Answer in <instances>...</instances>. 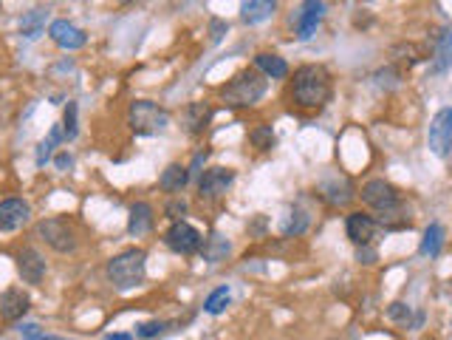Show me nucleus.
Instances as JSON below:
<instances>
[{"label": "nucleus", "instance_id": "obj_24", "mask_svg": "<svg viewBox=\"0 0 452 340\" xmlns=\"http://www.w3.org/2000/svg\"><path fill=\"white\" fill-rule=\"evenodd\" d=\"M229 241H226L223 236H209L206 241H204V258L206 261H212V264H218V261H223L226 255H229Z\"/></svg>", "mask_w": 452, "mask_h": 340}, {"label": "nucleus", "instance_id": "obj_27", "mask_svg": "<svg viewBox=\"0 0 452 340\" xmlns=\"http://www.w3.org/2000/svg\"><path fill=\"white\" fill-rule=\"evenodd\" d=\"M57 142H62V128H51V133L45 136V140L37 145V168H43L45 162H48V156H51V151H54V145Z\"/></svg>", "mask_w": 452, "mask_h": 340}, {"label": "nucleus", "instance_id": "obj_13", "mask_svg": "<svg viewBox=\"0 0 452 340\" xmlns=\"http://www.w3.org/2000/svg\"><path fill=\"white\" fill-rule=\"evenodd\" d=\"M376 230H379V224H376V219L367 216V213H351L348 222H345V233L356 247H367L373 241Z\"/></svg>", "mask_w": 452, "mask_h": 340}, {"label": "nucleus", "instance_id": "obj_12", "mask_svg": "<svg viewBox=\"0 0 452 340\" xmlns=\"http://www.w3.org/2000/svg\"><path fill=\"white\" fill-rule=\"evenodd\" d=\"M17 272L26 284H40L45 278V258L34 247H23L17 252Z\"/></svg>", "mask_w": 452, "mask_h": 340}, {"label": "nucleus", "instance_id": "obj_31", "mask_svg": "<svg viewBox=\"0 0 452 340\" xmlns=\"http://www.w3.org/2000/svg\"><path fill=\"white\" fill-rule=\"evenodd\" d=\"M167 326H170V323H164V320H150V323H141V326L136 329V334H139V337H156V334H162Z\"/></svg>", "mask_w": 452, "mask_h": 340}, {"label": "nucleus", "instance_id": "obj_5", "mask_svg": "<svg viewBox=\"0 0 452 340\" xmlns=\"http://www.w3.org/2000/svg\"><path fill=\"white\" fill-rule=\"evenodd\" d=\"M359 196H362V201L367 204V208H373L376 213H382V219L385 216H393L402 208L399 190L390 182H385V179H370L367 184H362V193Z\"/></svg>", "mask_w": 452, "mask_h": 340}, {"label": "nucleus", "instance_id": "obj_6", "mask_svg": "<svg viewBox=\"0 0 452 340\" xmlns=\"http://www.w3.org/2000/svg\"><path fill=\"white\" fill-rule=\"evenodd\" d=\"M37 233L57 252H73L77 250V233H73V227L65 219H43L37 224Z\"/></svg>", "mask_w": 452, "mask_h": 340}, {"label": "nucleus", "instance_id": "obj_3", "mask_svg": "<svg viewBox=\"0 0 452 340\" xmlns=\"http://www.w3.org/2000/svg\"><path fill=\"white\" fill-rule=\"evenodd\" d=\"M127 125L136 133H159L170 125V114L150 100H133L127 108Z\"/></svg>", "mask_w": 452, "mask_h": 340}, {"label": "nucleus", "instance_id": "obj_11", "mask_svg": "<svg viewBox=\"0 0 452 340\" xmlns=\"http://www.w3.org/2000/svg\"><path fill=\"white\" fill-rule=\"evenodd\" d=\"M48 37L65 51H77V48H83L88 43V34L83 29H77L73 23H68V20H54L48 26Z\"/></svg>", "mask_w": 452, "mask_h": 340}, {"label": "nucleus", "instance_id": "obj_14", "mask_svg": "<svg viewBox=\"0 0 452 340\" xmlns=\"http://www.w3.org/2000/svg\"><path fill=\"white\" fill-rule=\"evenodd\" d=\"M31 306V298L20 290V287H9L3 290V295H0V318L3 320H20Z\"/></svg>", "mask_w": 452, "mask_h": 340}, {"label": "nucleus", "instance_id": "obj_17", "mask_svg": "<svg viewBox=\"0 0 452 340\" xmlns=\"http://www.w3.org/2000/svg\"><path fill=\"white\" fill-rule=\"evenodd\" d=\"M127 230H130V236H144V233L153 230V208H150L147 201H136L130 208Z\"/></svg>", "mask_w": 452, "mask_h": 340}, {"label": "nucleus", "instance_id": "obj_20", "mask_svg": "<svg viewBox=\"0 0 452 340\" xmlns=\"http://www.w3.org/2000/svg\"><path fill=\"white\" fill-rule=\"evenodd\" d=\"M255 65L260 68V72L266 74V77H271V80H283V77H288V62L280 57V54H257L255 57Z\"/></svg>", "mask_w": 452, "mask_h": 340}, {"label": "nucleus", "instance_id": "obj_28", "mask_svg": "<svg viewBox=\"0 0 452 340\" xmlns=\"http://www.w3.org/2000/svg\"><path fill=\"white\" fill-rule=\"evenodd\" d=\"M306 227H309V216L299 208H294L288 219L283 222V236H299V233H306Z\"/></svg>", "mask_w": 452, "mask_h": 340}, {"label": "nucleus", "instance_id": "obj_7", "mask_svg": "<svg viewBox=\"0 0 452 340\" xmlns=\"http://www.w3.org/2000/svg\"><path fill=\"white\" fill-rule=\"evenodd\" d=\"M427 145L438 159H446L452 154V108H441L432 116L430 133H427Z\"/></svg>", "mask_w": 452, "mask_h": 340}, {"label": "nucleus", "instance_id": "obj_18", "mask_svg": "<svg viewBox=\"0 0 452 340\" xmlns=\"http://www.w3.org/2000/svg\"><path fill=\"white\" fill-rule=\"evenodd\" d=\"M274 12H277V4H271V0H249V4L241 6V18H243L249 26L274 18Z\"/></svg>", "mask_w": 452, "mask_h": 340}, {"label": "nucleus", "instance_id": "obj_22", "mask_svg": "<svg viewBox=\"0 0 452 340\" xmlns=\"http://www.w3.org/2000/svg\"><path fill=\"white\" fill-rule=\"evenodd\" d=\"M209 116H212V111H209L204 102H192V105H187V111H184L187 130H190V133H201V130L206 128Z\"/></svg>", "mask_w": 452, "mask_h": 340}, {"label": "nucleus", "instance_id": "obj_29", "mask_svg": "<svg viewBox=\"0 0 452 340\" xmlns=\"http://www.w3.org/2000/svg\"><path fill=\"white\" fill-rule=\"evenodd\" d=\"M62 140L65 142H73L77 140V102H71L65 105V116H62Z\"/></svg>", "mask_w": 452, "mask_h": 340}, {"label": "nucleus", "instance_id": "obj_26", "mask_svg": "<svg viewBox=\"0 0 452 340\" xmlns=\"http://www.w3.org/2000/svg\"><path fill=\"white\" fill-rule=\"evenodd\" d=\"M249 142L257 148V151H271L274 148V130L271 125H257L249 130Z\"/></svg>", "mask_w": 452, "mask_h": 340}, {"label": "nucleus", "instance_id": "obj_33", "mask_svg": "<svg viewBox=\"0 0 452 340\" xmlns=\"http://www.w3.org/2000/svg\"><path fill=\"white\" fill-rule=\"evenodd\" d=\"M164 213H167V219H173V222H184L181 216L187 213V201H184V198H173V201H167Z\"/></svg>", "mask_w": 452, "mask_h": 340}, {"label": "nucleus", "instance_id": "obj_23", "mask_svg": "<svg viewBox=\"0 0 452 340\" xmlns=\"http://www.w3.org/2000/svg\"><path fill=\"white\" fill-rule=\"evenodd\" d=\"M441 247H444V227L438 224V222H432L427 230H424V238H421V247H418V252L421 255H430V258H435L438 252H441Z\"/></svg>", "mask_w": 452, "mask_h": 340}, {"label": "nucleus", "instance_id": "obj_35", "mask_svg": "<svg viewBox=\"0 0 452 340\" xmlns=\"http://www.w3.org/2000/svg\"><path fill=\"white\" fill-rule=\"evenodd\" d=\"M356 261L365 264V266L376 264V250H370V244L367 247H356Z\"/></svg>", "mask_w": 452, "mask_h": 340}, {"label": "nucleus", "instance_id": "obj_19", "mask_svg": "<svg viewBox=\"0 0 452 340\" xmlns=\"http://www.w3.org/2000/svg\"><path fill=\"white\" fill-rule=\"evenodd\" d=\"M45 20H48V9H43V6L31 9V12L23 15V20H20V34H23L26 40H37V37L45 32Z\"/></svg>", "mask_w": 452, "mask_h": 340}, {"label": "nucleus", "instance_id": "obj_16", "mask_svg": "<svg viewBox=\"0 0 452 340\" xmlns=\"http://www.w3.org/2000/svg\"><path fill=\"white\" fill-rule=\"evenodd\" d=\"M323 196L334 204V208H345V204H348L356 193H353L351 179H345V176H334V179H328V182L323 184Z\"/></svg>", "mask_w": 452, "mask_h": 340}, {"label": "nucleus", "instance_id": "obj_10", "mask_svg": "<svg viewBox=\"0 0 452 340\" xmlns=\"http://www.w3.org/2000/svg\"><path fill=\"white\" fill-rule=\"evenodd\" d=\"M31 219V204L23 198H3L0 201V233H12Z\"/></svg>", "mask_w": 452, "mask_h": 340}, {"label": "nucleus", "instance_id": "obj_25", "mask_svg": "<svg viewBox=\"0 0 452 340\" xmlns=\"http://www.w3.org/2000/svg\"><path fill=\"white\" fill-rule=\"evenodd\" d=\"M229 301H232L229 287H218V290H215V292H209V298L204 301V312H209V315H220L226 306H229Z\"/></svg>", "mask_w": 452, "mask_h": 340}, {"label": "nucleus", "instance_id": "obj_37", "mask_svg": "<svg viewBox=\"0 0 452 340\" xmlns=\"http://www.w3.org/2000/svg\"><path fill=\"white\" fill-rule=\"evenodd\" d=\"M108 340H133V334H125V332H116V334H108Z\"/></svg>", "mask_w": 452, "mask_h": 340}, {"label": "nucleus", "instance_id": "obj_8", "mask_svg": "<svg viewBox=\"0 0 452 340\" xmlns=\"http://www.w3.org/2000/svg\"><path fill=\"white\" fill-rule=\"evenodd\" d=\"M164 241H167V247H170L173 252H178V255H192V252H198V250L204 247V236H201L190 222H173V227L167 230Z\"/></svg>", "mask_w": 452, "mask_h": 340}, {"label": "nucleus", "instance_id": "obj_21", "mask_svg": "<svg viewBox=\"0 0 452 340\" xmlns=\"http://www.w3.org/2000/svg\"><path fill=\"white\" fill-rule=\"evenodd\" d=\"M187 182H190V170L184 165H167V170L159 179V187L164 193H178V190H184Z\"/></svg>", "mask_w": 452, "mask_h": 340}, {"label": "nucleus", "instance_id": "obj_4", "mask_svg": "<svg viewBox=\"0 0 452 340\" xmlns=\"http://www.w3.org/2000/svg\"><path fill=\"white\" fill-rule=\"evenodd\" d=\"M263 94H266V80L257 72H243L223 88V102L235 108H246V105H255Z\"/></svg>", "mask_w": 452, "mask_h": 340}, {"label": "nucleus", "instance_id": "obj_15", "mask_svg": "<svg viewBox=\"0 0 452 340\" xmlns=\"http://www.w3.org/2000/svg\"><path fill=\"white\" fill-rule=\"evenodd\" d=\"M323 15H325V4H317V0H309V4H303V12H299L297 20H294L297 37L299 40H311V34L317 32V23H320Z\"/></svg>", "mask_w": 452, "mask_h": 340}, {"label": "nucleus", "instance_id": "obj_1", "mask_svg": "<svg viewBox=\"0 0 452 340\" xmlns=\"http://www.w3.org/2000/svg\"><path fill=\"white\" fill-rule=\"evenodd\" d=\"M291 100L299 108H323L331 100V74L325 65H299L291 80Z\"/></svg>", "mask_w": 452, "mask_h": 340}, {"label": "nucleus", "instance_id": "obj_32", "mask_svg": "<svg viewBox=\"0 0 452 340\" xmlns=\"http://www.w3.org/2000/svg\"><path fill=\"white\" fill-rule=\"evenodd\" d=\"M388 318L396 320V323H407V320H410V306L402 304V301H396V304L388 306Z\"/></svg>", "mask_w": 452, "mask_h": 340}, {"label": "nucleus", "instance_id": "obj_36", "mask_svg": "<svg viewBox=\"0 0 452 340\" xmlns=\"http://www.w3.org/2000/svg\"><path fill=\"white\" fill-rule=\"evenodd\" d=\"M71 162H73V159H71L68 154H59V156H57V168H59V170H65V168H71Z\"/></svg>", "mask_w": 452, "mask_h": 340}, {"label": "nucleus", "instance_id": "obj_34", "mask_svg": "<svg viewBox=\"0 0 452 340\" xmlns=\"http://www.w3.org/2000/svg\"><path fill=\"white\" fill-rule=\"evenodd\" d=\"M223 34H226V23H223V20H218V18H215V20H209V40H212V43H220V40H223Z\"/></svg>", "mask_w": 452, "mask_h": 340}, {"label": "nucleus", "instance_id": "obj_30", "mask_svg": "<svg viewBox=\"0 0 452 340\" xmlns=\"http://www.w3.org/2000/svg\"><path fill=\"white\" fill-rule=\"evenodd\" d=\"M373 80H376V86L379 88H399V83H402V74H399V68L396 65H385V68H379V72L373 74Z\"/></svg>", "mask_w": 452, "mask_h": 340}, {"label": "nucleus", "instance_id": "obj_9", "mask_svg": "<svg viewBox=\"0 0 452 340\" xmlns=\"http://www.w3.org/2000/svg\"><path fill=\"white\" fill-rule=\"evenodd\" d=\"M232 182H235V170H229V168H209L198 179V193H201V198H218V196H223L226 190L232 187Z\"/></svg>", "mask_w": 452, "mask_h": 340}, {"label": "nucleus", "instance_id": "obj_2", "mask_svg": "<svg viewBox=\"0 0 452 340\" xmlns=\"http://www.w3.org/2000/svg\"><path fill=\"white\" fill-rule=\"evenodd\" d=\"M144 266H147V252L139 250V247H130V250H125V252H119L108 261V278L119 290H130V287L141 284Z\"/></svg>", "mask_w": 452, "mask_h": 340}]
</instances>
